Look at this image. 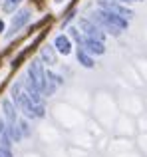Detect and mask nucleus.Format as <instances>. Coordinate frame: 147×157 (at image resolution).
Wrapping results in <instances>:
<instances>
[{
    "mask_svg": "<svg viewBox=\"0 0 147 157\" xmlns=\"http://www.w3.org/2000/svg\"><path fill=\"white\" fill-rule=\"evenodd\" d=\"M92 20L101 28V30H107L111 36H119L121 32L127 28V24H129L127 18L115 14V12L104 10V8H97V10L92 14Z\"/></svg>",
    "mask_w": 147,
    "mask_h": 157,
    "instance_id": "obj_1",
    "label": "nucleus"
},
{
    "mask_svg": "<svg viewBox=\"0 0 147 157\" xmlns=\"http://www.w3.org/2000/svg\"><path fill=\"white\" fill-rule=\"evenodd\" d=\"M80 30L84 32V36H88V38H96V40H100V42H104V40H105L104 30H101V28L97 26L93 20L81 18L80 20Z\"/></svg>",
    "mask_w": 147,
    "mask_h": 157,
    "instance_id": "obj_2",
    "label": "nucleus"
},
{
    "mask_svg": "<svg viewBox=\"0 0 147 157\" xmlns=\"http://www.w3.org/2000/svg\"><path fill=\"white\" fill-rule=\"evenodd\" d=\"M28 20H30V10L28 8H24V10H20L18 14L12 18V24H10V30H8L6 38H12V36L16 34V32L20 30V28L24 26V24H28Z\"/></svg>",
    "mask_w": 147,
    "mask_h": 157,
    "instance_id": "obj_3",
    "label": "nucleus"
},
{
    "mask_svg": "<svg viewBox=\"0 0 147 157\" xmlns=\"http://www.w3.org/2000/svg\"><path fill=\"white\" fill-rule=\"evenodd\" d=\"M100 8H104V10H109V12H115V14H119V16H123V18H133V12L129 10V8H125V6H121V4H117V2H109V0H101L100 2Z\"/></svg>",
    "mask_w": 147,
    "mask_h": 157,
    "instance_id": "obj_4",
    "label": "nucleus"
},
{
    "mask_svg": "<svg viewBox=\"0 0 147 157\" xmlns=\"http://www.w3.org/2000/svg\"><path fill=\"white\" fill-rule=\"evenodd\" d=\"M80 48H84V50L89 52V54H96V56H101V54L105 52L104 42H100V40H96V38H88V36L84 38V44H81Z\"/></svg>",
    "mask_w": 147,
    "mask_h": 157,
    "instance_id": "obj_5",
    "label": "nucleus"
},
{
    "mask_svg": "<svg viewBox=\"0 0 147 157\" xmlns=\"http://www.w3.org/2000/svg\"><path fill=\"white\" fill-rule=\"evenodd\" d=\"M54 48H56L60 54L68 56V54H72V40L68 38V36L60 34V36H56V40H54Z\"/></svg>",
    "mask_w": 147,
    "mask_h": 157,
    "instance_id": "obj_6",
    "label": "nucleus"
},
{
    "mask_svg": "<svg viewBox=\"0 0 147 157\" xmlns=\"http://www.w3.org/2000/svg\"><path fill=\"white\" fill-rule=\"evenodd\" d=\"M40 58H42V62H46L48 66H54V64H56V48H52V46L42 48Z\"/></svg>",
    "mask_w": 147,
    "mask_h": 157,
    "instance_id": "obj_7",
    "label": "nucleus"
},
{
    "mask_svg": "<svg viewBox=\"0 0 147 157\" xmlns=\"http://www.w3.org/2000/svg\"><path fill=\"white\" fill-rule=\"evenodd\" d=\"M76 56H77V62H80L84 68H93V66H96V64H93V58L89 56V52H85L84 48H77Z\"/></svg>",
    "mask_w": 147,
    "mask_h": 157,
    "instance_id": "obj_8",
    "label": "nucleus"
},
{
    "mask_svg": "<svg viewBox=\"0 0 147 157\" xmlns=\"http://www.w3.org/2000/svg\"><path fill=\"white\" fill-rule=\"evenodd\" d=\"M2 107H4V113H6V117H8V125H14V123H16V109L12 107V101L4 100Z\"/></svg>",
    "mask_w": 147,
    "mask_h": 157,
    "instance_id": "obj_9",
    "label": "nucleus"
},
{
    "mask_svg": "<svg viewBox=\"0 0 147 157\" xmlns=\"http://www.w3.org/2000/svg\"><path fill=\"white\" fill-rule=\"evenodd\" d=\"M70 34H72V38L76 40L80 46L84 44V38H85V36H81V34H80V30H76V28H70Z\"/></svg>",
    "mask_w": 147,
    "mask_h": 157,
    "instance_id": "obj_10",
    "label": "nucleus"
},
{
    "mask_svg": "<svg viewBox=\"0 0 147 157\" xmlns=\"http://www.w3.org/2000/svg\"><path fill=\"white\" fill-rule=\"evenodd\" d=\"M20 2H22V0H8L6 2V10H12V8H14L16 4H20Z\"/></svg>",
    "mask_w": 147,
    "mask_h": 157,
    "instance_id": "obj_11",
    "label": "nucleus"
},
{
    "mask_svg": "<svg viewBox=\"0 0 147 157\" xmlns=\"http://www.w3.org/2000/svg\"><path fill=\"white\" fill-rule=\"evenodd\" d=\"M20 129H22V133H24V135H28V133H30V129H28V123H26V121H22V123H20Z\"/></svg>",
    "mask_w": 147,
    "mask_h": 157,
    "instance_id": "obj_12",
    "label": "nucleus"
},
{
    "mask_svg": "<svg viewBox=\"0 0 147 157\" xmlns=\"http://www.w3.org/2000/svg\"><path fill=\"white\" fill-rule=\"evenodd\" d=\"M6 133V123H4V119H0V135Z\"/></svg>",
    "mask_w": 147,
    "mask_h": 157,
    "instance_id": "obj_13",
    "label": "nucleus"
},
{
    "mask_svg": "<svg viewBox=\"0 0 147 157\" xmlns=\"http://www.w3.org/2000/svg\"><path fill=\"white\" fill-rule=\"evenodd\" d=\"M0 32H4V22L0 20Z\"/></svg>",
    "mask_w": 147,
    "mask_h": 157,
    "instance_id": "obj_14",
    "label": "nucleus"
},
{
    "mask_svg": "<svg viewBox=\"0 0 147 157\" xmlns=\"http://www.w3.org/2000/svg\"><path fill=\"white\" fill-rule=\"evenodd\" d=\"M56 2H62V0H56Z\"/></svg>",
    "mask_w": 147,
    "mask_h": 157,
    "instance_id": "obj_15",
    "label": "nucleus"
}]
</instances>
